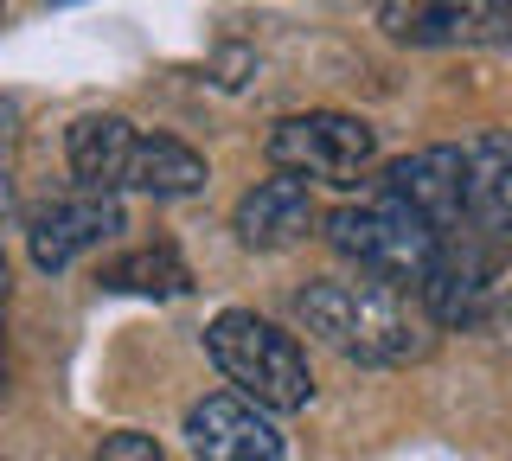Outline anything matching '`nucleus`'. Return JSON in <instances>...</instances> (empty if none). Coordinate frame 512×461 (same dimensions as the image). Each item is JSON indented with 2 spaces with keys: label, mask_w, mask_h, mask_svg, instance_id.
I'll use <instances>...</instances> for the list:
<instances>
[{
  "label": "nucleus",
  "mask_w": 512,
  "mask_h": 461,
  "mask_svg": "<svg viewBox=\"0 0 512 461\" xmlns=\"http://www.w3.org/2000/svg\"><path fill=\"white\" fill-rule=\"evenodd\" d=\"M295 314L333 353L359 365H397L423 353V321H416L410 295L384 289V282H308L295 295Z\"/></svg>",
  "instance_id": "f257e3e1"
},
{
  "label": "nucleus",
  "mask_w": 512,
  "mask_h": 461,
  "mask_svg": "<svg viewBox=\"0 0 512 461\" xmlns=\"http://www.w3.org/2000/svg\"><path fill=\"white\" fill-rule=\"evenodd\" d=\"M205 353H212V365L237 385V397H250L256 410H301L314 397L308 353L250 308H224L218 321L205 327Z\"/></svg>",
  "instance_id": "f03ea898"
},
{
  "label": "nucleus",
  "mask_w": 512,
  "mask_h": 461,
  "mask_svg": "<svg viewBox=\"0 0 512 461\" xmlns=\"http://www.w3.org/2000/svg\"><path fill=\"white\" fill-rule=\"evenodd\" d=\"M327 244L340 250V257H352L372 282H384V289H404V295H410V282L423 289V276H429V263H436L442 237L429 231L404 199L372 193V199L340 205V212L327 218Z\"/></svg>",
  "instance_id": "7ed1b4c3"
},
{
  "label": "nucleus",
  "mask_w": 512,
  "mask_h": 461,
  "mask_svg": "<svg viewBox=\"0 0 512 461\" xmlns=\"http://www.w3.org/2000/svg\"><path fill=\"white\" fill-rule=\"evenodd\" d=\"M269 161L288 180H327V186H359L365 167L378 161V129L346 109H308V116H282L269 129Z\"/></svg>",
  "instance_id": "20e7f679"
},
{
  "label": "nucleus",
  "mask_w": 512,
  "mask_h": 461,
  "mask_svg": "<svg viewBox=\"0 0 512 461\" xmlns=\"http://www.w3.org/2000/svg\"><path fill=\"white\" fill-rule=\"evenodd\" d=\"M378 193L404 199L410 212L442 237V244L474 237V225H468V154H461V148H423V154L391 161L384 180H378Z\"/></svg>",
  "instance_id": "39448f33"
},
{
  "label": "nucleus",
  "mask_w": 512,
  "mask_h": 461,
  "mask_svg": "<svg viewBox=\"0 0 512 461\" xmlns=\"http://www.w3.org/2000/svg\"><path fill=\"white\" fill-rule=\"evenodd\" d=\"M186 449L199 461H282V429L237 391H212L186 410Z\"/></svg>",
  "instance_id": "423d86ee"
},
{
  "label": "nucleus",
  "mask_w": 512,
  "mask_h": 461,
  "mask_svg": "<svg viewBox=\"0 0 512 461\" xmlns=\"http://www.w3.org/2000/svg\"><path fill=\"white\" fill-rule=\"evenodd\" d=\"M116 231H122V205H116V199L77 193V199L39 205V212L26 218V250H32V263H39L45 276H58V269H71L84 250L109 244Z\"/></svg>",
  "instance_id": "0eeeda50"
},
{
  "label": "nucleus",
  "mask_w": 512,
  "mask_h": 461,
  "mask_svg": "<svg viewBox=\"0 0 512 461\" xmlns=\"http://www.w3.org/2000/svg\"><path fill=\"white\" fill-rule=\"evenodd\" d=\"M416 295H423L429 321L474 327L480 314H487V295H493V250L480 244V237H455V244H442Z\"/></svg>",
  "instance_id": "6e6552de"
},
{
  "label": "nucleus",
  "mask_w": 512,
  "mask_h": 461,
  "mask_svg": "<svg viewBox=\"0 0 512 461\" xmlns=\"http://www.w3.org/2000/svg\"><path fill=\"white\" fill-rule=\"evenodd\" d=\"M468 225L487 250H512V135H474L468 148Z\"/></svg>",
  "instance_id": "1a4fd4ad"
},
{
  "label": "nucleus",
  "mask_w": 512,
  "mask_h": 461,
  "mask_svg": "<svg viewBox=\"0 0 512 461\" xmlns=\"http://www.w3.org/2000/svg\"><path fill=\"white\" fill-rule=\"evenodd\" d=\"M308 231H314V199H308V186L288 180V173L250 186V193L237 199V237H244L250 250H288Z\"/></svg>",
  "instance_id": "9d476101"
},
{
  "label": "nucleus",
  "mask_w": 512,
  "mask_h": 461,
  "mask_svg": "<svg viewBox=\"0 0 512 461\" xmlns=\"http://www.w3.org/2000/svg\"><path fill=\"white\" fill-rule=\"evenodd\" d=\"M384 33L410 45H474V39H512V7H378Z\"/></svg>",
  "instance_id": "9b49d317"
},
{
  "label": "nucleus",
  "mask_w": 512,
  "mask_h": 461,
  "mask_svg": "<svg viewBox=\"0 0 512 461\" xmlns=\"http://www.w3.org/2000/svg\"><path fill=\"white\" fill-rule=\"evenodd\" d=\"M135 122L128 116H77L71 135H64V154H71V173L84 180V193H116L128 186V161H135Z\"/></svg>",
  "instance_id": "f8f14e48"
},
{
  "label": "nucleus",
  "mask_w": 512,
  "mask_h": 461,
  "mask_svg": "<svg viewBox=\"0 0 512 461\" xmlns=\"http://www.w3.org/2000/svg\"><path fill=\"white\" fill-rule=\"evenodd\" d=\"M128 186L154 199H186L205 186V154H192L186 141L173 135H141L135 141V161H128Z\"/></svg>",
  "instance_id": "ddd939ff"
},
{
  "label": "nucleus",
  "mask_w": 512,
  "mask_h": 461,
  "mask_svg": "<svg viewBox=\"0 0 512 461\" xmlns=\"http://www.w3.org/2000/svg\"><path fill=\"white\" fill-rule=\"evenodd\" d=\"M103 289H116V295H186L192 289V276H186V263L173 257L167 244H154V250H128V257L116 263H103Z\"/></svg>",
  "instance_id": "4468645a"
},
{
  "label": "nucleus",
  "mask_w": 512,
  "mask_h": 461,
  "mask_svg": "<svg viewBox=\"0 0 512 461\" xmlns=\"http://www.w3.org/2000/svg\"><path fill=\"white\" fill-rule=\"evenodd\" d=\"M96 461H167V455H160V442L141 436V429H116V436L96 449Z\"/></svg>",
  "instance_id": "2eb2a0df"
},
{
  "label": "nucleus",
  "mask_w": 512,
  "mask_h": 461,
  "mask_svg": "<svg viewBox=\"0 0 512 461\" xmlns=\"http://www.w3.org/2000/svg\"><path fill=\"white\" fill-rule=\"evenodd\" d=\"M0 308H7V257H0Z\"/></svg>",
  "instance_id": "dca6fc26"
},
{
  "label": "nucleus",
  "mask_w": 512,
  "mask_h": 461,
  "mask_svg": "<svg viewBox=\"0 0 512 461\" xmlns=\"http://www.w3.org/2000/svg\"><path fill=\"white\" fill-rule=\"evenodd\" d=\"M506 327H512V301H506Z\"/></svg>",
  "instance_id": "f3484780"
}]
</instances>
